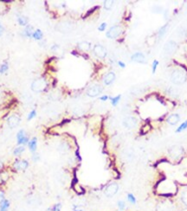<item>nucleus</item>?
Wrapping results in <instances>:
<instances>
[{"label":"nucleus","mask_w":187,"mask_h":211,"mask_svg":"<svg viewBox=\"0 0 187 211\" xmlns=\"http://www.w3.org/2000/svg\"><path fill=\"white\" fill-rule=\"evenodd\" d=\"M186 73L182 69H175L171 74V82L180 85L186 82Z\"/></svg>","instance_id":"nucleus-1"},{"label":"nucleus","mask_w":187,"mask_h":211,"mask_svg":"<svg viewBox=\"0 0 187 211\" xmlns=\"http://www.w3.org/2000/svg\"><path fill=\"white\" fill-rule=\"evenodd\" d=\"M75 25L72 22L69 21H64V22H61L59 23L56 26H55V29L61 33H69L71 32L72 30L74 29Z\"/></svg>","instance_id":"nucleus-2"},{"label":"nucleus","mask_w":187,"mask_h":211,"mask_svg":"<svg viewBox=\"0 0 187 211\" xmlns=\"http://www.w3.org/2000/svg\"><path fill=\"white\" fill-rule=\"evenodd\" d=\"M48 87V83L44 79H37L31 83V89L34 92H43Z\"/></svg>","instance_id":"nucleus-3"},{"label":"nucleus","mask_w":187,"mask_h":211,"mask_svg":"<svg viewBox=\"0 0 187 211\" xmlns=\"http://www.w3.org/2000/svg\"><path fill=\"white\" fill-rule=\"evenodd\" d=\"M122 32V29L120 26L119 25H115L113 27H111L108 31L107 32L106 36H107V38H110V39H115V38H117L119 37Z\"/></svg>","instance_id":"nucleus-4"},{"label":"nucleus","mask_w":187,"mask_h":211,"mask_svg":"<svg viewBox=\"0 0 187 211\" xmlns=\"http://www.w3.org/2000/svg\"><path fill=\"white\" fill-rule=\"evenodd\" d=\"M102 90H103V88H102L101 86H100L98 84H95V85L91 86L88 89L87 94L89 97H95L102 92Z\"/></svg>","instance_id":"nucleus-5"},{"label":"nucleus","mask_w":187,"mask_h":211,"mask_svg":"<svg viewBox=\"0 0 187 211\" xmlns=\"http://www.w3.org/2000/svg\"><path fill=\"white\" fill-rule=\"evenodd\" d=\"M177 48H178V45L174 41H169L166 43V45L164 47V52L166 55H171L177 50Z\"/></svg>","instance_id":"nucleus-6"},{"label":"nucleus","mask_w":187,"mask_h":211,"mask_svg":"<svg viewBox=\"0 0 187 211\" xmlns=\"http://www.w3.org/2000/svg\"><path fill=\"white\" fill-rule=\"evenodd\" d=\"M94 54L99 58L103 59L107 56V49L101 44H96L94 47Z\"/></svg>","instance_id":"nucleus-7"},{"label":"nucleus","mask_w":187,"mask_h":211,"mask_svg":"<svg viewBox=\"0 0 187 211\" xmlns=\"http://www.w3.org/2000/svg\"><path fill=\"white\" fill-rule=\"evenodd\" d=\"M119 190V186L115 183H112L110 184L105 190V195L107 197H113L116 193L118 192Z\"/></svg>","instance_id":"nucleus-8"},{"label":"nucleus","mask_w":187,"mask_h":211,"mask_svg":"<svg viewBox=\"0 0 187 211\" xmlns=\"http://www.w3.org/2000/svg\"><path fill=\"white\" fill-rule=\"evenodd\" d=\"M122 124H123V126H124L126 128L133 129L137 126V119H135L134 117L128 116V117L124 118Z\"/></svg>","instance_id":"nucleus-9"},{"label":"nucleus","mask_w":187,"mask_h":211,"mask_svg":"<svg viewBox=\"0 0 187 211\" xmlns=\"http://www.w3.org/2000/svg\"><path fill=\"white\" fill-rule=\"evenodd\" d=\"M183 152H184L183 148L179 146H173L170 147L169 153L173 158H178L183 154Z\"/></svg>","instance_id":"nucleus-10"},{"label":"nucleus","mask_w":187,"mask_h":211,"mask_svg":"<svg viewBox=\"0 0 187 211\" xmlns=\"http://www.w3.org/2000/svg\"><path fill=\"white\" fill-rule=\"evenodd\" d=\"M17 140H18V144L20 145H26L27 143H29V139L26 136L25 131L24 129L19 130V132L17 134Z\"/></svg>","instance_id":"nucleus-11"},{"label":"nucleus","mask_w":187,"mask_h":211,"mask_svg":"<svg viewBox=\"0 0 187 211\" xmlns=\"http://www.w3.org/2000/svg\"><path fill=\"white\" fill-rule=\"evenodd\" d=\"M28 166H29V163L26 160H17L13 164L14 169L17 171H24V170H26Z\"/></svg>","instance_id":"nucleus-12"},{"label":"nucleus","mask_w":187,"mask_h":211,"mask_svg":"<svg viewBox=\"0 0 187 211\" xmlns=\"http://www.w3.org/2000/svg\"><path fill=\"white\" fill-rule=\"evenodd\" d=\"M131 59H132V61H134L135 62H139V63H146V62L145 55L140 52L134 53V55L131 56Z\"/></svg>","instance_id":"nucleus-13"},{"label":"nucleus","mask_w":187,"mask_h":211,"mask_svg":"<svg viewBox=\"0 0 187 211\" xmlns=\"http://www.w3.org/2000/svg\"><path fill=\"white\" fill-rule=\"evenodd\" d=\"M7 123L10 128H14V127L18 126V124L20 123V118L18 115H11L7 120Z\"/></svg>","instance_id":"nucleus-14"},{"label":"nucleus","mask_w":187,"mask_h":211,"mask_svg":"<svg viewBox=\"0 0 187 211\" xmlns=\"http://www.w3.org/2000/svg\"><path fill=\"white\" fill-rule=\"evenodd\" d=\"M115 74L114 72H109V73H107V74L104 76V78H103V82H104V83H105L106 85L112 84V83L115 82Z\"/></svg>","instance_id":"nucleus-15"},{"label":"nucleus","mask_w":187,"mask_h":211,"mask_svg":"<svg viewBox=\"0 0 187 211\" xmlns=\"http://www.w3.org/2000/svg\"><path fill=\"white\" fill-rule=\"evenodd\" d=\"M179 119H180V117H179L178 114H171V115H170L169 117L167 118L166 121H167V123H169L170 125L174 126V125L178 124Z\"/></svg>","instance_id":"nucleus-16"},{"label":"nucleus","mask_w":187,"mask_h":211,"mask_svg":"<svg viewBox=\"0 0 187 211\" xmlns=\"http://www.w3.org/2000/svg\"><path fill=\"white\" fill-rule=\"evenodd\" d=\"M90 45L91 44L89 43V42H81V43H78L77 47H78V49L80 50L86 52V51H89V49H90V47H91Z\"/></svg>","instance_id":"nucleus-17"},{"label":"nucleus","mask_w":187,"mask_h":211,"mask_svg":"<svg viewBox=\"0 0 187 211\" xmlns=\"http://www.w3.org/2000/svg\"><path fill=\"white\" fill-rule=\"evenodd\" d=\"M28 146H29L30 151L35 153L36 151V146H37V139H36V138H33L30 141H29Z\"/></svg>","instance_id":"nucleus-18"},{"label":"nucleus","mask_w":187,"mask_h":211,"mask_svg":"<svg viewBox=\"0 0 187 211\" xmlns=\"http://www.w3.org/2000/svg\"><path fill=\"white\" fill-rule=\"evenodd\" d=\"M9 208L10 202L7 199H4L0 202V211H8Z\"/></svg>","instance_id":"nucleus-19"},{"label":"nucleus","mask_w":187,"mask_h":211,"mask_svg":"<svg viewBox=\"0 0 187 211\" xmlns=\"http://www.w3.org/2000/svg\"><path fill=\"white\" fill-rule=\"evenodd\" d=\"M32 34H33V27L28 24L24 30V35L27 37H32Z\"/></svg>","instance_id":"nucleus-20"},{"label":"nucleus","mask_w":187,"mask_h":211,"mask_svg":"<svg viewBox=\"0 0 187 211\" xmlns=\"http://www.w3.org/2000/svg\"><path fill=\"white\" fill-rule=\"evenodd\" d=\"M167 93H168V94H169L170 96H171L173 98H177V97H178V94H179V92H178V89L175 88V87H171L168 88Z\"/></svg>","instance_id":"nucleus-21"},{"label":"nucleus","mask_w":187,"mask_h":211,"mask_svg":"<svg viewBox=\"0 0 187 211\" xmlns=\"http://www.w3.org/2000/svg\"><path fill=\"white\" fill-rule=\"evenodd\" d=\"M32 37H33L34 39H36V40H42L43 37H44V34H43V32H42L41 29H36V30H35V31L33 32Z\"/></svg>","instance_id":"nucleus-22"},{"label":"nucleus","mask_w":187,"mask_h":211,"mask_svg":"<svg viewBox=\"0 0 187 211\" xmlns=\"http://www.w3.org/2000/svg\"><path fill=\"white\" fill-rule=\"evenodd\" d=\"M18 24L22 26H27L28 24V18L26 17H23V16H18Z\"/></svg>","instance_id":"nucleus-23"},{"label":"nucleus","mask_w":187,"mask_h":211,"mask_svg":"<svg viewBox=\"0 0 187 211\" xmlns=\"http://www.w3.org/2000/svg\"><path fill=\"white\" fill-rule=\"evenodd\" d=\"M181 201L187 207V188H186L181 194Z\"/></svg>","instance_id":"nucleus-24"},{"label":"nucleus","mask_w":187,"mask_h":211,"mask_svg":"<svg viewBox=\"0 0 187 211\" xmlns=\"http://www.w3.org/2000/svg\"><path fill=\"white\" fill-rule=\"evenodd\" d=\"M24 146H19L18 147H17L15 150H14V151H13V153H14V155H16V156H18V155H20L22 152H24Z\"/></svg>","instance_id":"nucleus-25"},{"label":"nucleus","mask_w":187,"mask_h":211,"mask_svg":"<svg viewBox=\"0 0 187 211\" xmlns=\"http://www.w3.org/2000/svg\"><path fill=\"white\" fill-rule=\"evenodd\" d=\"M167 29H168V24H166V25H164V26H162V27L160 28V32H159V37H160V38H161V37H163V36L166 33Z\"/></svg>","instance_id":"nucleus-26"},{"label":"nucleus","mask_w":187,"mask_h":211,"mask_svg":"<svg viewBox=\"0 0 187 211\" xmlns=\"http://www.w3.org/2000/svg\"><path fill=\"white\" fill-rule=\"evenodd\" d=\"M114 5V1L111 0H106L104 1V8L106 10H110Z\"/></svg>","instance_id":"nucleus-27"},{"label":"nucleus","mask_w":187,"mask_h":211,"mask_svg":"<svg viewBox=\"0 0 187 211\" xmlns=\"http://www.w3.org/2000/svg\"><path fill=\"white\" fill-rule=\"evenodd\" d=\"M9 68V66H8V63L7 62H4L3 64L0 66V74H4L5 73Z\"/></svg>","instance_id":"nucleus-28"},{"label":"nucleus","mask_w":187,"mask_h":211,"mask_svg":"<svg viewBox=\"0 0 187 211\" xmlns=\"http://www.w3.org/2000/svg\"><path fill=\"white\" fill-rule=\"evenodd\" d=\"M58 149H59V151L64 152V151H67L69 150V146H68L67 143H62V144L59 146Z\"/></svg>","instance_id":"nucleus-29"},{"label":"nucleus","mask_w":187,"mask_h":211,"mask_svg":"<svg viewBox=\"0 0 187 211\" xmlns=\"http://www.w3.org/2000/svg\"><path fill=\"white\" fill-rule=\"evenodd\" d=\"M61 208H62V204L61 203H57V204H55L52 208L49 209L48 211H60L61 210Z\"/></svg>","instance_id":"nucleus-30"},{"label":"nucleus","mask_w":187,"mask_h":211,"mask_svg":"<svg viewBox=\"0 0 187 211\" xmlns=\"http://www.w3.org/2000/svg\"><path fill=\"white\" fill-rule=\"evenodd\" d=\"M120 95H118V96H116V97H115V98H112L111 99V103H112V105L114 106V107H115L116 105L119 103V101L120 100Z\"/></svg>","instance_id":"nucleus-31"},{"label":"nucleus","mask_w":187,"mask_h":211,"mask_svg":"<svg viewBox=\"0 0 187 211\" xmlns=\"http://www.w3.org/2000/svg\"><path fill=\"white\" fill-rule=\"evenodd\" d=\"M187 128V120L186 121H185L179 127H178L177 130H176V132H182V131H184L185 129Z\"/></svg>","instance_id":"nucleus-32"},{"label":"nucleus","mask_w":187,"mask_h":211,"mask_svg":"<svg viewBox=\"0 0 187 211\" xmlns=\"http://www.w3.org/2000/svg\"><path fill=\"white\" fill-rule=\"evenodd\" d=\"M127 200L131 203H133V204L136 203V199H135V197H134V196L133 194H128L127 195Z\"/></svg>","instance_id":"nucleus-33"},{"label":"nucleus","mask_w":187,"mask_h":211,"mask_svg":"<svg viewBox=\"0 0 187 211\" xmlns=\"http://www.w3.org/2000/svg\"><path fill=\"white\" fill-rule=\"evenodd\" d=\"M36 115V110H32L28 115V120H31L33 118H35Z\"/></svg>","instance_id":"nucleus-34"},{"label":"nucleus","mask_w":187,"mask_h":211,"mask_svg":"<svg viewBox=\"0 0 187 211\" xmlns=\"http://www.w3.org/2000/svg\"><path fill=\"white\" fill-rule=\"evenodd\" d=\"M158 65H159V62H158L157 60H154V61H153V63H152V73L153 74L156 72V68H157Z\"/></svg>","instance_id":"nucleus-35"},{"label":"nucleus","mask_w":187,"mask_h":211,"mask_svg":"<svg viewBox=\"0 0 187 211\" xmlns=\"http://www.w3.org/2000/svg\"><path fill=\"white\" fill-rule=\"evenodd\" d=\"M118 207H119V209L120 210H123L125 209V207H126V204H125V202L123 201H119L118 202Z\"/></svg>","instance_id":"nucleus-36"},{"label":"nucleus","mask_w":187,"mask_h":211,"mask_svg":"<svg viewBox=\"0 0 187 211\" xmlns=\"http://www.w3.org/2000/svg\"><path fill=\"white\" fill-rule=\"evenodd\" d=\"M106 27H107V24H106V23H102V24H101L98 27L99 31H104L105 29H106Z\"/></svg>","instance_id":"nucleus-37"},{"label":"nucleus","mask_w":187,"mask_h":211,"mask_svg":"<svg viewBox=\"0 0 187 211\" xmlns=\"http://www.w3.org/2000/svg\"><path fill=\"white\" fill-rule=\"evenodd\" d=\"M39 159H40V156H39L37 153H33V156H32V160H33L34 162H37Z\"/></svg>","instance_id":"nucleus-38"},{"label":"nucleus","mask_w":187,"mask_h":211,"mask_svg":"<svg viewBox=\"0 0 187 211\" xmlns=\"http://www.w3.org/2000/svg\"><path fill=\"white\" fill-rule=\"evenodd\" d=\"M4 28L3 27V25L0 24V37L3 35V33H4Z\"/></svg>","instance_id":"nucleus-39"},{"label":"nucleus","mask_w":187,"mask_h":211,"mask_svg":"<svg viewBox=\"0 0 187 211\" xmlns=\"http://www.w3.org/2000/svg\"><path fill=\"white\" fill-rule=\"evenodd\" d=\"M107 99H108V96H107V95H104V96H101V98H100V100L102 101H107Z\"/></svg>","instance_id":"nucleus-40"},{"label":"nucleus","mask_w":187,"mask_h":211,"mask_svg":"<svg viewBox=\"0 0 187 211\" xmlns=\"http://www.w3.org/2000/svg\"><path fill=\"white\" fill-rule=\"evenodd\" d=\"M74 211H83L81 209H79V207L77 205H75L74 206Z\"/></svg>","instance_id":"nucleus-41"},{"label":"nucleus","mask_w":187,"mask_h":211,"mask_svg":"<svg viewBox=\"0 0 187 211\" xmlns=\"http://www.w3.org/2000/svg\"><path fill=\"white\" fill-rule=\"evenodd\" d=\"M118 64L120 65V67H121V68H125L126 67V65H125L124 62H118Z\"/></svg>","instance_id":"nucleus-42"},{"label":"nucleus","mask_w":187,"mask_h":211,"mask_svg":"<svg viewBox=\"0 0 187 211\" xmlns=\"http://www.w3.org/2000/svg\"><path fill=\"white\" fill-rule=\"evenodd\" d=\"M1 2L2 3H11L12 1L11 0H9V1L8 0H1Z\"/></svg>","instance_id":"nucleus-43"},{"label":"nucleus","mask_w":187,"mask_h":211,"mask_svg":"<svg viewBox=\"0 0 187 211\" xmlns=\"http://www.w3.org/2000/svg\"><path fill=\"white\" fill-rule=\"evenodd\" d=\"M3 168H4V164H3V163H2V162L0 161V171H1V170H2Z\"/></svg>","instance_id":"nucleus-44"}]
</instances>
